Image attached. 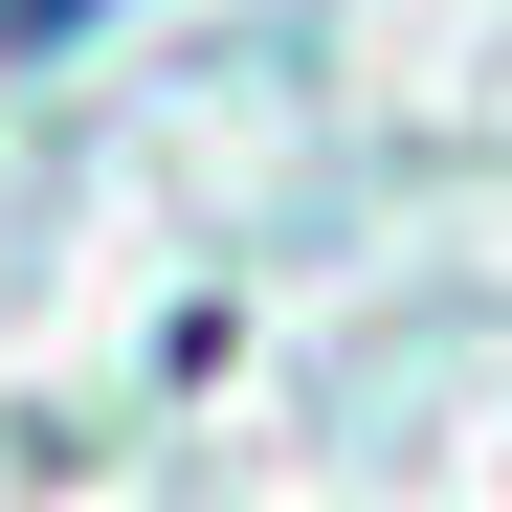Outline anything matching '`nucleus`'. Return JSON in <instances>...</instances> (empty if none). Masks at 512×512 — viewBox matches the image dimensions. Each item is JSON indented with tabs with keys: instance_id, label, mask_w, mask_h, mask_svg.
<instances>
[{
	"instance_id": "nucleus-1",
	"label": "nucleus",
	"mask_w": 512,
	"mask_h": 512,
	"mask_svg": "<svg viewBox=\"0 0 512 512\" xmlns=\"http://www.w3.org/2000/svg\"><path fill=\"white\" fill-rule=\"evenodd\" d=\"M67 23H90V0H0V45H67Z\"/></svg>"
}]
</instances>
